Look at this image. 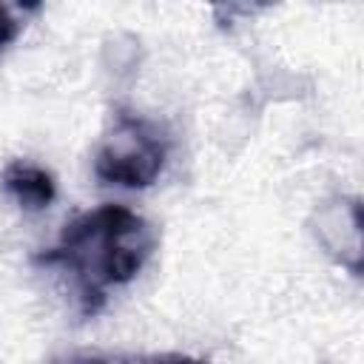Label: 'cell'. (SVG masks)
Masks as SVG:
<instances>
[{
  "label": "cell",
  "mask_w": 364,
  "mask_h": 364,
  "mask_svg": "<svg viewBox=\"0 0 364 364\" xmlns=\"http://www.w3.org/2000/svg\"><path fill=\"white\" fill-rule=\"evenodd\" d=\"M156 250L154 225L125 205H100L74 216L54 247L34 256L37 264L68 273L82 316H97L111 287L139 276Z\"/></svg>",
  "instance_id": "6da1fadb"
},
{
  "label": "cell",
  "mask_w": 364,
  "mask_h": 364,
  "mask_svg": "<svg viewBox=\"0 0 364 364\" xmlns=\"http://www.w3.org/2000/svg\"><path fill=\"white\" fill-rule=\"evenodd\" d=\"M3 188L23 210H31V213L46 210L57 196V182L51 171H46L43 165L26 162V159H14L11 165H6Z\"/></svg>",
  "instance_id": "277c9868"
},
{
  "label": "cell",
  "mask_w": 364,
  "mask_h": 364,
  "mask_svg": "<svg viewBox=\"0 0 364 364\" xmlns=\"http://www.w3.org/2000/svg\"><path fill=\"white\" fill-rule=\"evenodd\" d=\"M316 239L353 276L361 273V205L358 199H336L318 210Z\"/></svg>",
  "instance_id": "3957f363"
},
{
  "label": "cell",
  "mask_w": 364,
  "mask_h": 364,
  "mask_svg": "<svg viewBox=\"0 0 364 364\" xmlns=\"http://www.w3.org/2000/svg\"><path fill=\"white\" fill-rule=\"evenodd\" d=\"M20 9L23 6H6V3H0V51L9 48L17 40L20 28H23V20L17 14Z\"/></svg>",
  "instance_id": "8992f818"
},
{
  "label": "cell",
  "mask_w": 364,
  "mask_h": 364,
  "mask_svg": "<svg viewBox=\"0 0 364 364\" xmlns=\"http://www.w3.org/2000/svg\"><path fill=\"white\" fill-rule=\"evenodd\" d=\"M165 159H168L165 131L145 117H136L131 111H117L97 145L94 173L105 185L136 191L159 179Z\"/></svg>",
  "instance_id": "7a4b0ae2"
},
{
  "label": "cell",
  "mask_w": 364,
  "mask_h": 364,
  "mask_svg": "<svg viewBox=\"0 0 364 364\" xmlns=\"http://www.w3.org/2000/svg\"><path fill=\"white\" fill-rule=\"evenodd\" d=\"M68 364H210L185 353H151V355H74Z\"/></svg>",
  "instance_id": "5b68a950"
}]
</instances>
